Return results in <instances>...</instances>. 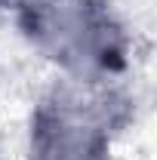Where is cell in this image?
Instances as JSON below:
<instances>
[{
  "label": "cell",
  "instance_id": "1",
  "mask_svg": "<svg viewBox=\"0 0 157 160\" xmlns=\"http://www.w3.org/2000/svg\"><path fill=\"white\" fill-rule=\"evenodd\" d=\"M22 25L71 80H108L123 68L126 37L102 0H56L25 16Z\"/></svg>",
  "mask_w": 157,
  "mask_h": 160
},
{
  "label": "cell",
  "instance_id": "2",
  "mask_svg": "<svg viewBox=\"0 0 157 160\" xmlns=\"http://www.w3.org/2000/svg\"><path fill=\"white\" fill-rule=\"evenodd\" d=\"M123 102L108 80H71L34 114L28 160H108Z\"/></svg>",
  "mask_w": 157,
  "mask_h": 160
},
{
  "label": "cell",
  "instance_id": "3",
  "mask_svg": "<svg viewBox=\"0 0 157 160\" xmlns=\"http://www.w3.org/2000/svg\"><path fill=\"white\" fill-rule=\"evenodd\" d=\"M56 0H0V9H9V12H16L19 19L25 16H31V12H40V9H46V6H53Z\"/></svg>",
  "mask_w": 157,
  "mask_h": 160
}]
</instances>
